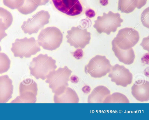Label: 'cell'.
I'll use <instances>...</instances> for the list:
<instances>
[{
    "label": "cell",
    "mask_w": 149,
    "mask_h": 120,
    "mask_svg": "<svg viewBox=\"0 0 149 120\" xmlns=\"http://www.w3.org/2000/svg\"><path fill=\"white\" fill-rule=\"evenodd\" d=\"M112 50L120 62L127 65L133 63L135 58V55L132 48L127 50L121 49L112 41Z\"/></svg>",
    "instance_id": "16"
},
{
    "label": "cell",
    "mask_w": 149,
    "mask_h": 120,
    "mask_svg": "<svg viewBox=\"0 0 149 120\" xmlns=\"http://www.w3.org/2000/svg\"><path fill=\"white\" fill-rule=\"evenodd\" d=\"M108 73V76L111 78V81L117 85L126 87L132 82V74L123 66L118 64L111 66Z\"/></svg>",
    "instance_id": "11"
},
{
    "label": "cell",
    "mask_w": 149,
    "mask_h": 120,
    "mask_svg": "<svg viewBox=\"0 0 149 120\" xmlns=\"http://www.w3.org/2000/svg\"><path fill=\"white\" fill-rule=\"evenodd\" d=\"M133 96L137 100L141 102L149 99V82L145 80L136 82L131 87Z\"/></svg>",
    "instance_id": "14"
},
{
    "label": "cell",
    "mask_w": 149,
    "mask_h": 120,
    "mask_svg": "<svg viewBox=\"0 0 149 120\" xmlns=\"http://www.w3.org/2000/svg\"><path fill=\"white\" fill-rule=\"evenodd\" d=\"M138 3V0H119L118 10L126 13L131 12L137 8Z\"/></svg>",
    "instance_id": "20"
},
{
    "label": "cell",
    "mask_w": 149,
    "mask_h": 120,
    "mask_svg": "<svg viewBox=\"0 0 149 120\" xmlns=\"http://www.w3.org/2000/svg\"><path fill=\"white\" fill-rule=\"evenodd\" d=\"M54 101L55 103H78L79 99L75 91L68 86L58 89L54 93Z\"/></svg>",
    "instance_id": "13"
},
{
    "label": "cell",
    "mask_w": 149,
    "mask_h": 120,
    "mask_svg": "<svg viewBox=\"0 0 149 120\" xmlns=\"http://www.w3.org/2000/svg\"><path fill=\"white\" fill-rule=\"evenodd\" d=\"M149 36L147 37H145L143 39L140 45L142 46L143 49L149 51Z\"/></svg>",
    "instance_id": "26"
},
{
    "label": "cell",
    "mask_w": 149,
    "mask_h": 120,
    "mask_svg": "<svg viewBox=\"0 0 149 120\" xmlns=\"http://www.w3.org/2000/svg\"><path fill=\"white\" fill-rule=\"evenodd\" d=\"M111 66L109 60L105 56L97 55L90 60L84 71L91 77L99 78L108 73Z\"/></svg>",
    "instance_id": "6"
},
{
    "label": "cell",
    "mask_w": 149,
    "mask_h": 120,
    "mask_svg": "<svg viewBox=\"0 0 149 120\" xmlns=\"http://www.w3.org/2000/svg\"><path fill=\"white\" fill-rule=\"evenodd\" d=\"M67 33V42L76 48L84 49L90 43L91 33L86 29H81L78 26H73Z\"/></svg>",
    "instance_id": "10"
},
{
    "label": "cell",
    "mask_w": 149,
    "mask_h": 120,
    "mask_svg": "<svg viewBox=\"0 0 149 120\" xmlns=\"http://www.w3.org/2000/svg\"><path fill=\"white\" fill-rule=\"evenodd\" d=\"M24 0H3V4L12 9H18L23 4Z\"/></svg>",
    "instance_id": "23"
},
{
    "label": "cell",
    "mask_w": 149,
    "mask_h": 120,
    "mask_svg": "<svg viewBox=\"0 0 149 120\" xmlns=\"http://www.w3.org/2000/svg\"><path fill=\"white\" fill-rule=\"evenodd\" d=\"M72 73V71L67 66L60 67L49 74L45 82L49 84V87L54 93L59 89L68 86V82Z\"/></svg>",
    "instance_id": "7"
},
{
    "label": "cell",
    "mask_w": 149,
    "mask_h": 120,
    "mask_svg": "<svg viewBox=\"0 0 149 120\" xmlns=\"http://www.w3.org/2000/svg\"><path fill=\"white\" fill-rule=\"evenodd\" d=\"M19 95L11 103H35L36 101L38 87L36 83L32 78L24 79L20 83Z\"/></svg>",
    "instance_id": "5"
},
{
    "label": "cell",
    "mask_w": 149,
    "mask_h": 120,
    "mask_svg": "<svg viewBox=\"0 0 149 120\" xmlns=\"http://www.w3.org/2000/svg\"><path fill=\"white\" fill-rule=\"evenodd\" d=\"M82 90L84 93H88L90 92L91 88L89 86L86 85L83 87Z\"/></svg>",
    "instance_id": "31"
},
{
    "label": "cell",
    "mask_w": 149,
    "mask_h": 120,
    "mask_svg": "<svg viewBox=\"0 0 149 120\" xmlns=\"http://www.w3.org/2000/svg\"><path fill=\"white\" fill-rule=\"evenodd\" d=\"M149 53H146L144 55L142 58L141 60L143 62L146 63V64H148L149 63Z\"/></svg>",
    "instance_id": "29"
},
{
    "label": "cell",
    "mask_w": 149,
    "mask_h": 120,
    "mask_svg": "<svg viewBox=\"0 0 149 120\" xmlns=\"http://www.w3.org/2000/svg\"><path fill=\"white\" fill-rule=\"evenodd\" d=\"M104 103H129L127 97L119 92H115L108 96L104 100Z\"/></svg>",
    "instance_id": "21"
},
{
    "label": "cell",
    "mask_w": 149,
    "mask_h": 120,
    "mask_svg": "<svg viewBox=\"0 0 149 120\" xmlns=\"http://www.w3.org/2000/svg\"><path fill=\"white\" fill-rule=\"evenodd\" d=\"M13 21L11 13L4 8L0 7V42L7 35L5 32Z\"/></svg>",
    "instance_id": "18"
},
{
    "label": "cell",
    "mask_w": 149,
    "mask_h": 120,
    "mask_svg": "<svg viewBox=\"0 0 149 120\" xmlns=\"http://www.w3.org/2000/svg\"><path fill=\"white\" fill-rule=\"evenodd\" d=\"M139 39L137 31L133 28L126 27L118 31L112 41L120 49L127 50L134 46Z\"/></svg>",
    "instance_id": "8"
},
{
    "label": "cell",
    "mask_w": 149,
    "mask_h": 120,
    "mask_svg": "<svg viewBox=\"0 0 149 120\" xmlns=\"http://www.w3.org/2000/svg\"><path fill=\"white\" fill-rule=\"evenodd\" d=\"M63 35L57 28L49 27L42 29L38 37L39 45L44 49L53 51L60 46L63 40Z\"/></svg>",
    "instance_id": "2"
},
{
    "label": "cell",
    "mask_w": 149,
    "mask_h": 120,
    "mask_svg": "<svg viewBox=\"0 0 149 120\" xmlns=\"http://www.w3.org/2000/svg\"><path fill=\"white\" fill-rule=\"evenodd\" d=\"M147 0H138V5L137 8L140 9L146 3Z\"/></svg>",
    "instance_id": "28"
},
{
    "label": "cell",
    "mask_w": 149,
    "mask_h": 120,
    "mask_svg": "<svg viewBox=\"0 0 149 120\" xmlns=\"http://www.w3.org/2000/svg\"><path fill=\"white\" fill-rule=\"evenodd\" d=\"M49 0H40L42 5H45L47 3Z\"/></svg>",
    "instance_id": "33"
},
{
    "label": "cell",
    "mask_w": 149,
    "mask_h": 120,
    "mask_svg": "<svg viewBox=\"0 0 149 120\" xmlns=\"http://www.w3.org/2000/svg\"><path fill=\"white\" fill-rule=\"evenodd\" d=\"M73 56L77 59H81L83 56V52L81 49H78L72 53Z\"/></svg>",
    "instance_id": "25"
},
{
    "label": "cell",
    "mask_w": 149,
    "mask_h": 120,
    "mask_svg": "<svg viewBox=\"0 0 149 120\" xmlns=\"http://www.w3.org/2000/svg\"><path fill=\"white\" fill-rule=\"evenodd\" d=\"M85 14L87 17L90 18L94 17L95 15L94 11L91 9L87 10L86 11Z\"/></svg>",
    "instance_id": "27"
},
{
    "label": "cell",
    "mask_w": 149,
    "mask_h": 120,
    "mask_svg": "<svg viewBox=\"0 0 149 120\" xmlns=\"http://www.w3.org/2000/svg\"><path fill=\"white\" fill-rule=\"evenodd\" d=\"M100 3L103 6H105L108 4V0H100Z\"/></svg>",
    "instance_id": "32"
},
{
    "label": "cell",
    "mask_w": 149,
    "mask_h": 120,
    "mask_svg": "<svg viewBox=\"0 0 149 120\" xmlns=\"http://www.w3.org/2000/svg\"><path fill=\"white\" fill-rule=\"evenodd\" d=\"M11 50L15 57L22 58H30L40 51L37 41L33 37L17 39L12 43Z\"/></svg>",
    "instance_id": "4"
},
{
    "label": "cell",
    "mask_w": 149,
    "mask_h": 120,
    "mask_svg": "<svg viewBox=\"0 0 149 120\" xmlns=\"http://www.w3.org/2000/svg\"><path fill=\"white\" fill-rule=\"evenodd\" d=\"M50 18L48 12L44 10L40 11L24 22L21 26L22 29L25 33L29 35L37 33L49 23Z\"/></svg>",
    "instance_id": "9"
},
{
    "label": "cell",
    "mask_w": 149,
    "mask_h": 120,
    "mask_svg": "<svg viewBox=\"0 0 149 120\" xmlns=\"http://www.w3.org/2000/svg\"><path fill=\"white\" fill-rule=\"evenodd\" d=\"M10 60L8 55L0 52V74L6 72L10 68Z\"/></svg>",
    "instance_id": "22"
},
{
    "label": "cell",
    "mask_w": 149,
    "mask_h": 120,
    "mask_svg": "<svg viewBox=\"0 0 149 120\" xmlns=\"http://www.w3.org/2000/svg\"><path fill=\"white\" fill-rule=\"evenodd\" d=\"M1 46H0V51H1Z\"/></svg>",
    "instance_id": "34"
},
{
    "label": "cell",
    "mask_w": 149,
    "mask_h": 120,
    "mask_svg": "<svg viewBox=\"0 0 149 120\" xmlns=\"http://www.w3.org/2000/svg\"><path fill=\"white\" fill-rule=\"evenodd\" d=\"M13 87L12 81L7 75L0 76V103H5L11 98Z\"/></svg>",
    "instance_id": "15"
},
{
    "label": "cell",
    "mask_w": 149,
    "mask_h": 120,
    "mask_svg": "<svg viewBox=\"0 0 149 120\" xmlns=\"http://www.w3.org/2000/svg\"><path fill=\"white\" fill-rule=\"evenodd\" d=\"M149 8L148 7L145 9L142 12L141 15V21L143 25L149 28Z\"/></svg>",
    "instance_id": "24"
},
{
    "label": "cell",
    "mask_w": 149,
    "mask_h": 120,
    "mask_svg": "<svg viewBox=\"0 0 149 120\" xmlns=\"http://www.w3.org/2000/svg\"><path fill=\"white\" fill-rule=\"evenodd\" d=\"M70 80L71 82L76 83L78 82L79 79L76 76L73 75L70 78Z\"/></svg>",
    "instance_id": "30"
},
{
    "label": "cell",
    "mask_w": 149,
    "mask_h": 120,
    "mask_svg": "<svg viewBox=\"0 0 149 120\" xmlns=\"http://www.w3.org/2000/svg\"><path fill=\"white\" fill-rule=\"evenodd\" d=\"M111 94L110 90L106 87L100 85L95 87L89 95L88 98V103H102Z\"/></svg>",
    "instance_id": "17"
},
{
    "label": "cell",
    "mask_w": 149,
    "mask_h": 120,
    "mask_svg": "<svg viewBox=\"0 0 149 120\" xmlns=\"http://www.w3.org/2000/svg\"><path fill=\"white\" fill-rule=\"evenodd\" d=\"M56 60L47 54H40L33 58L29 68L30 73L36 79L45 80L57 68Z\"/></svg>",
    "instance_id": "1"
},
{
    "label": "cell",
    "mask_w": 149,
    "mask_h": 120,
    "mask_svg": "<svg viewBox=\"0 0 149 120\" xmlns=\"http://www.w3.org/2000/svg\"><path fill=\"white\" fill-rule=\"evenodd\" d=\"M123 21L119 13L110 11L107 13L104 12L102 16L97 17L94 21L93 27L99 34L104 33L109 35L111 32H116Z\"/></svg>",
    "instance_id": "3"
},
{
    "label": "cell",
    "mask_w": 149,
    "mask_h": 120,
    "mask_svg": "<svg viewBox=\"0 0 149 120\" xmlns=\"http://www.w3.org/2000/svg\"><path fill=\"white\" fill-rule=\"evenodd\" d=\"M55 8L69 16H74L80 14L83 7L79 0H52Z\"/></svg>",
    "instance_id": "12"
},
{
    "label": "cell",
    "mask_w": 149,
    "mask_h": 120,
    "mask_svg": "<svg viewBox=\"0 0 149 120\" xmlns=\"http://www.w3.org/2000/svg\"><path fill=\"white\" fill-rule=\"evenodd\" d=\"M41 5L40 0H24L23 5L17 9L21 13L26 15L32 13Z\"/></svg>",
    "instance_id": "19"
}]
</instances>
